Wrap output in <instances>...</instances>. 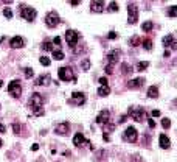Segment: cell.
I'll return each instance as SVG.
<instances>
[{
	"label": "cell",
	"mask_w": 177,
	"mask_h": 162,
	"mask_svg": "<svg viewBox=\"0 0 177 162\" xmlns=\"http://www.w3.org/2000/svg\"><path fill=\"white\" fill-rule=\"evenodd\" d=\"M152 115H154V117H160V111H157V109L152 111Z\"/></svg>",
	"instance_id": "cell-48"
},
{
	"label": "cell",
	"mask_w": 177,
	"mask_h": 162,
	"mask_svg": "<svg viewBox=\"0 0 177 162\" xmlns=\"http://www.w3.org/2000/svg\"><path fill=\"white\" fill-rule=\"evenodd\" d=\"M103 139H104V140L107 142V140H109V134H107V132H104V136H103Z\"/></svg>",
	"instance_id": "cell-51"
},
{
	"label": "cell",
	"mask_w": 177,
	"mask_h": 162,
	"mask_svg": "<svg viewBox=\"0 0 177 162\" xmlns=\"http://www.w3.org/2000/svg\"><path fill=\"white\" fill-rule=\"evenodd\" d=\"M148 67H149V62H148V61H141V62H138V64H137V70H140V72L146 70Z\"/></svg>",
	"instance_id": "cell-26"
},
{
	"label": "cell",
	"mask_w": 177,
	"mask_h": 162,
	"mask_svg": "<svg viewBox=\"0 0 177 162\" xmlns=\"http://www.w3.org/2000/svg\"><path fill=\"white\" fill-rule=\"evenodd\" d=\"M3 16L8 17V19H13V10L11 8H5L3 10Z\"/></svg>",
	"instance_id": "cell-33"
},
{
	"label": "cell",
	"mask_w": 177,
	"mask_h": 162,
	"mask_svg": "<svg viewBox=\"0 0 177 162\" xmlns=\"http://www.w3.org/2000/svg\"><path fill=\"white\" fill-rule=\"evenodd\" d=\"M129 115H131L135 122H143V120L146 118V111H145L143 108H140V106H137V109H135L134 106H131V108H129Z\"/></svg>",
	"instance_id": "cell-3"
},
{
	"label": "cell",
	"mask_w": 177,
	"mask_h": 162,
	"mask_svg": "<svg viewBox=\"0 0 177 162\" xmlns=\"http://www.w3.org/2000/svg\"><path fill=\"white\" fill-rule=\"evenodd\" d=\"M20 129H22V125H20V123H14V125H13V131H14V134L19 136V134H20Z\"/></svg>",
	"instance_id": "cell-34"
},
{
	"label": "cell",
	"mask_w": 177,
	"mask_h": 162,
	"mask_svg": "<svg viewBox=\"0 0 177 162\" xmlns=\"http://www.w3.org/2000/svg\"><path fill=\"white\" fill-rule=\"evenodd\" d=\"M158 142H160V146H162V148H165V150H168V148L171 146V140H169V137H168V136H165V134H160Z\"/></svg>",
	"instance_id": "cell-19"
},
{
	"label": "cell",
	"mask_w": 177,
	"mask_h": 162,
	"mask_svg": "<svg viewBox=\"0 0 177 162\" xmlns=\"http://www.w3.org/2000/svg\"><path fill=\"white\" fill-rule=\"evenodd\" d=\"M42 103H44V98L39 95V94H33L31 98L28 100V108H31L33 111L37 109V108H42Z\"/></svg>",
	"instance_id": "cell-8"
},
{
	"label": "cell",
	"mask_w": 177,
	"mask_h": 162,
	"mask_svg": "<svg viewBox=\"0 0 177 162\" xmlns=\"http://www.w3.org/2000/svg\"><path fill=\"white\" fill-rule=\"evenodd\" d=\"M24 44H25V42H24V39H22L20 36H14V38L10 41V45H11L13 49H22Z\"/></svg>",
	"instance_id": "cell-17"
},
{
	"label": "cell",
	"mask_w": 177,
	"mask_h": 162,
	"mask_svg": "<svg viewBox=\"0 0 177 162\" xmlns=\"http://www.w3.org/2000/svg\"><path fill=\"white\" fill-rule=\"evenodd\" d=\"M110 112L107 111V109H104V111H101L98 115H97V123H100V125H106V123H109L110 120Z\"/></svg>",
	"instance_id": "cell-9"
},
{
	"label": "cell",
	"mask_w": 177,
	"mask_h": 162,
	"mask_svg": "<svg viewBox=\"0 0 177 162\" xmlns=\"http://www.w3.org/2000/svg\"><path fill=\"white\" fill-rule=\"evenodd\" d=\"M20 16L22 19H25L27 22H33L37 16V11L31 7H25V5H20Z\"/></svg>",
	"instance_id": "cell-2"
},
{
	"label": "cell",
	"mask_w": 177,
	"mask_h": 162,
	"mask_svg": "<svg viewBox=\"0 0 177 162\" xmlns=\"http://www.w3.org/2000/svg\"><path fill=\"white\" fill-rule=\"evenodd\" d=\"M109 94H110L109 86H101V87L98 89V95H100V97H107Z\"/></svg>",
	"instance_id": "cell-23"
},
{
	"label": "cell",
	"mask_w": 177,
	"mask_h": 162,
	"mask_svg": "<svg viewBox=\"0 0 177 162\" xmlns=\"http://www.w3.org/2000/svg\"><path fill=\"white\" fill-rule=\"evenodd\" d=\"M53 42H54V44H58V45H59V44H61V38H59V36H56V38H54V39H53Z\"/></svg>",
	"instance_id": "cell-45"
},
{
	"label": "cell",
	"mask_w": 177,
	"mask_h": 162,
	"mask_svg": "<svg viewBox=\"0 0 177 162\" xmlns=\"http://www.w3.org/2000/svg\"><path fill=\"white\" fill-rule=\"evenodd\" d=\"M56 134H68V131H70V125L67 123V122H64V123H59L58 126H56Z\"/></svg>",
	"instance_id": "cell-16"
},
{
	"label": "cell",
	"mask_w": 177,
	"mask_h": 162,
	"mask_svg": "<svg viewBox=\"0 0 177 162\" xmlns=\"http://www.w3.org/2000/svg\"><path fill=\"white\" fill-rule=\"evenodd\" d=\"M148 97L157 98V97H158V87H157V86H151V87L148 89Z\"/></svg>",
	"instance_id": "cell-21"
},
{
	"label": "cell",
	"mask_w": 177,
	"mask_h": 162,
	"mask_svg": "<svg viewBox=\"0 0 177 162\" xmlns=\"http://www.w3.org/2000/svg\"><path fill=\"white\" fill-rule=\"evenodd\" d=\"M25 76H27V78H31V76H33V69H31V67H27V69H25Z\"/></svg>",
	"instance_id": "cell-38"
},
{
	"label": "cell",
	"mask_w": 177,
	"mask_h": 162,
	"mask_svg": "<svg viewBox=\"0 0 177 162\" xmlns=\"http://www.w3.org/2000/svg\"><path fill=\"white\" fill-rule=\"evenodd\" d=\"M162 126H163L165 129H168V128L171 126V120H169V118H162Z\"/></svg>",
	"instance_id": "cell-35"
},
{
	"label": "cell",
	"mask_w": 177,
	"mask_h": 162,
	"mask_svg": "<svg viewBox=\"0 0 177 162\" xmlns=\"http://www.w3.org/2000/svg\"><path fill=\"white\" fill-rule=\"evenodd\" d=\"M34 115H44V109H42V108L34 109Z\"/></svg>",
	"instance_id": "cell-41"
},
{
	"label": "cell",
	"mask_w": 177,
	"mask_h": 162,
	"mask_svg": "<svg viewBox=\"0 0 177 162\" xmlns=\"http://www.w3.org/2000/svg\"><path fill=\"white\" fill-rule=\"evenodd\" d=\"M31 150H33V151H36V150H39V143H34V145L31 146Z\"/></svg>",
	"instance_id": "cell-49"
},
{
	"label": "cell",
	"mask_w": 177,
	"mask_h": 162,
	"mask_svg": "<svg viewBox=\"0 0 177 162\" xmlns=\"http://www.w3.org/2000/svg\"><path fill=\"white\" fill-rule=\"evenodd\" d=\"M45 24H47V27L54 28V27H58V25L61 24V19H59V16H58L54 11H51V13H48V14L45 16Z\"/></svg>",
	"instance_id": "cell-6"
},
{
	"label": "cell",
	"mask_w": 177,
	"mask_h": 162,
	"mask_svg": "<svg viewBox=\"0 0 177 162\" xmlns=\"http://www.w3.org/2000/svg\"><path fill=\"white\" fill-rule=\"evenodd\" d=\"M73 143H75V146H82L84 143H88V142H85L84 136H82L81 132H78V134L73 136Z\"/></svg>",
	"instance_id": "cell-18"
},
{
	"label": "cell",
	"mask_w": 177,
	"mask_h": 162,
	"mask_svg": "<svg viewBox=\"0 0 177 162\" xmlns=\"http://www.w3.org/2000/svg\"><path fill=\"white\" fill-rule=\"evenodd\" d=\"M169 55H171V52H169V50H166V52L163 53V56H165V58H169Z\"/></svg>",
	"instance_id": "cell-50"
},
{
	"label": "cell",
	"mask_w": 177,
	"mask_h": 162,
	"mask_svg": "<svg viewBox=\"0 0 177 162\" xmlns=\"http://www.w3.org/2000/svg\"><path fill=\"white\" fill-rule=\"evenodd\" d=\"M149 126H151V128H154V126H155V123H154V120H149Z\"/></svg>",
	"instance_id": "cell-52"
},
{
	"label": "cell",
	"mask_w": 177,
	"mask_h": 162,
	"mask_svg": "<svg viewBox=\"0 0 177 162\" xmlns=\"http://www.w3.org/2000/svg\"><path fill=\"white\" fill-rule=\"evenodd\" d=\"M51 53H53V58H54V59H58V61L64 59V52H62V50H53Z\"/></svg>",
	"instance_id": "cell-25"
},
{
	"label": "cell",
	"mask_w": 177,
	"mask_h": 162,
	"mask_svg": "<svg viewBox=\"0 0 177 162\" xmlns=\"http://www.w3.org/2000/svg\"><path fill=\"white\" fill-rule=\"evenodd\" d=\"M81 67H82V70H88V69H90V61H88V59H84L82 62H81Z\"/></svg>",
	"instance_id": "cell-31"
},
{
	"label": "cell",
	"mask_w": 177,
	"mask_h": 162,
	"mask_svg": "<svg viewBox=\"0 0 177 162\" xmlns=\"http://www.w3.org/2000/svg\"><path fill=\"white\" fill-rule=\"evenodd\" d=\"M8 92H10V95L14 97V98H19V97L22 95V86H20L19 80H13V81L10 83V86H8Z\"/></svg>",
	"instance_id": "cell-4"
},
{
	"label": "cell",
	"mask_w": 177,
	"mask_h": 162,
	"mask_svg": "<svg viewBox=\"0 0 177 162\" xmlns=\"http://www.w3.org/2000/svg\"><path fill=\"white\" fill-rule=\"evenodd\" d=\"M152 27H154V25H152V22H149V21H148V22H145V24L141 25L143 31H151V30H152Z\"/></svg>",
	"instance_id": "cell-30"
},
{
	"label": "cell",
	"mask_w": 177,
	"mask_h": 162,
	"mask_svg": "<svg viewBox=\"0 0 177 162\" xmlns=\"http://www.w3.org/2000/svg\"><path fill=\"white\" fill-rule=\"evenodd\" d=\"M70 5H73V7L79 5V0H71V2H70Z\"/></svg>",
	"instance_id": "cell-47"
},
{
	"label": "cell",
	"mask_w": 177,
	"mask_h": 162,
	"mask_svg": "<svg viewBox=\"0 0 177 162\" xmlns=\"http://www.w3.org/2000/svg\"><path fill=\"white\" fill-rule=\"evenodd\" d=\"M131 72H132V67H131L129 64L123 62V64H121V73H123V75H129Z\"/></svg>",
	"instance_id": "cell-24"
},
{
	"label": "cell",
	"mask_w": 177,
	"mask_h": 162,
	"mask_svg": "<svg viewBox=\"0 0 177 162\" xmlns=\"http://www.w3.org/2000/svg\"><path fill=\"white\" fill-rule=\"evenodd\" d=\"M126 120H127V115H121L118 122H120V123H123V122H126Z\"/></svg>",
	"instance_id": "cell-46"
},
{
	"label": "cell",
	"mask_w": 177,
	"mask_h": 162,
	"mask_svg": "<svg viewBox=\"0 0 177 162\" xmlns=\"http://www.w3.org/2000/svg\"><path fill=\"white\" fill-rule=\"evenodd\" d=\"M107 10L109 11H118V3L117 2H110L109 7H107Z\"/></svg>",
	"instance_id": "cell-32"
},
{
	"label": "cell",
	"mask_w": 177,
	"mask_h": 162,
	"mask_svg": "<svg viewBox=\"0 0 177 162\" xmlns=\"http://www.w3.org/2000/svg\"><path fill=\"white\" fill-rule=\"evenodd\" d=\"M50 81H51L50 75H41L36 81V86H45V84H50Z\"/></svg>",
	"instance_id": "cell-20"
},
{
	"label": "cell",
	"mask_w": 177,
	"mask_h": 162,
	"mask_svg": "<svg viewBox=\"0 0 177 162\" xmlns=\"http://www.w3.org/2000/svg\"><path fill=\"white\" fill-rule=\"evenodd\" d=\"M140 42H141V39H140V36H137V35H134V36L129 39V45H131V47H138Z\"/></svg>",
	"instance_id": "cell-22"
},
{
	"label": "cell",
	"mask_w": 177,
	"mask_h": 162,
	"mask_svg": "<svg viewBox=\"0 0 177 162\" xmlns=\"http://www.w3.org/2000/svg\"><path fill=\"white\" fill-rule=\"evenodd\" d=\"M39 61H41V64H42V66H50V59H48L47 56H41V59H39Z\"/></svg>",
	"instance_id": "cell-37"
},
{
	"label": "cell",
	"mask_w": 177,
	"mask_h": 162,
	"mask_svg": "<svg viewBox=\"0 0 177 162\" xmlns=\"http://www.w3.org/2000/svg\"><path fill=\"white\" fill-rule=\"evenodd\" d=\"M58 75H59V80H62L65 83H71V81L76 83V76H75L71 67H61L58 70Z\"/></svg>",
	"instance_id": "cell-1"
},
{
	"label": "cell",
	"mask_w": 177,
	"mask_h": 162,
	"mask_svg": "<svg viewBox=\"0 0 177 162\" xmlns=\"http://www.w3.org/2000/svg\"><path fill=\"white\" fill-rule=\"evenodd\" d=\"M2 145H3V142H2V140H0V146H2Z\"/></svg>",
	"instance_id": "cell-54"
},
{
	"label": "cell",
	"mask_w": 177,
	"mask_h": 162,
	"mask_svg": "<svg viewBox=\"0 0 177 162\" xmlns=\"http://www.w3.org/2000/svg\"><path fill=\"white\" fill-rule=\"evenodd\" d=\"M120 55H121V52H120L118 49H117V50H112V52H109V55H107V61H109V64H110V66H114V64L118 61Z\"/></svg>",
	"instance_id": "cell-13"
},
{
	"label": "cell",
	"mask_w": 177,
	"mask_h": 162,
	"mask_svg": "<svg viewBox=\"0 0 177 162\" xmlns=\"http://www.w3.org/2000/svg\"><path fill=\"white\" fill-rule=\"evenodd\" d=\"M71 98H73L75 104H78V106H82L85 103V95L82 92H73L71 94Z\"/></svg>",
	"instance_id": "cell-11"
},
{
	"label": "cell",
	"mask_w": 177,
	"mask_h": 162,
	"mask_svg": "<svg viewBox=\"0 0 177 162\" xmlns=\"http://www.w3.org/2000/svg\"><path fill=\"white\" fill-rule=\"evenodd\" d=\"M137 129L134 128V126H129L127 129H126V132H124V137L129 140V142H135L137 140Z\"/></svg>",
	"instance_id": "cell-12"
},
{
	"label": "cell",
	"mask_w": 177,
	"mask_h": 162,
	"mask_svg": "<svg viewBox=\"0 0 177 162\" xmlns=\"http://www.w3.org/2000/svg\"><path fill=\"white\" fill-rule=\"evenodd\" d=\"M3 86V81H0V87H2Z\"/></svg>",
	"instance_id": "cell-53"
},
{
	"label": "cell",
	"mask_w": 177,
	"mask_h": 162,
	"mask_svg": "<svg viewBox=\"0 0 177 162\" xmlns=\"http://www.w3.org/2000/svg\"><path fill=\"white\" fill-rule=\"evenodd\" d=\"M104 128H106V132H110V131H114V129H115V125L109 122V123H106V125H104Z\"/></svg>",
	"instance_id": "cell-36"
},
{
	"label": "cell",
	"mask_w": 177,
	"mask_h": 162,
	"mask_svg": "<svg viewBox=\"0 0 177 162\" xmlns=\"http://www.w3.org/2000/svg\"><path fill=\"white\" fill-rule=\"evenodd\" d=\"M82 50H84V47H82V45H76V47L73 49V53H75V55H78V53H81Z\"/></svg>",
	"instance_id": "cell-39"
},
{
	"label": "cell",
	"mask_w": 177,
	"mask_h": 162,
	"mask_svg": "<svg viewBox=\"0 0 177 162\" xmlns=\"http://www.w3.org/2000/svg\"><path fill=\"white\" fill-rule=\"evenodd\" d=\"M78 39H79V36H78V33L75 30H67L65 31V41H67V44L70 47H76L78 45Z\"/></svg>",
	"instance_id": "cell-7"
},
{
	"label": "cell",
	"mask_w": 177,
	"mask_h": 162,
	"mask_svg": "<svg viewBox=\"0 0 177 162\" xmlns=\"http://www.w3.org/2000/svg\"><path fill=\"white\" fill-rule=\"evenodd\" d=\"M112 72H114V66H110V64H109V66H106V73H107V75H110Z\"/></svg>",
	"instance_id": "cell-40"
},
{
	"label": "cell",
	"mask_w": 177,
	"mask_h": 162,
	"mask_svg": "<svg viewBox=\"0 0 177 162\" xmlns=\"http://www.w3.org/2000/svg\"><path fill=\"white\" fill-rule=\"evenodd\" d=\"M143 47H145V50H152V41L149 38L143 39Z\"/></svg>",
	"instance_id": "cell-27"
},
{
	"label": "cell",
	"mask_w": 177,
	"mask_h": 162,
	"mask_svg": "<svg viewBox=\"0 0 177 162\" xmlns=\"http://www.w3.org/2000/svg\"><path fill=\"white\" fill-rule=\"evenodd\" d=\"M107 38H109V39H115V38H117V33H115V31H110V33L107 35Z\"/></svg>",
	"instance_id": "cell-43"
},
{
	"label": "cell",
	"mask_w": 177,
	"mask_h": 162,
	"mask_svg": "<svg viewBox=\"0 0 177 162\" xmlns=\"http://www.w3.org/2000/svg\"><path fill=\"white\" fill-rule=\"evenodd\" d=\"M145 84V78H134L131 81H127V87L131 89H140Z\"/></svg>",
	"instance_id": "cell-14"
},
{
	"label": "cell",
	"mask_w": 177,
	"mask_h": 162,
	"mask_svg": "<svg viewBox=\"0 0 177 162\" xmlns=\"http://www.w3.org/2000/svg\"><path fill=\"white\" fill-rule=\"evenodd\" d=\"M168 16H169V17H177V5H175V7H169Z\"/></svg>",
	"instance_id": "cell-29"
},
{
	"label": "cell",
	"mask_w": 177,
	"mask_h": 162,
	"mask_svg": "<svg viewBox=\"0 0 177 162\" xmlns=\"http://www.w3.org/2000/svg\"><path fill=\"white\" fill-rule=\"evenodd\" d=\"M5 131H6V128H5V125H3V123H0V134H3Z\"/></svg>",
	"instance_id": "cell-44"
},
{
	"label": "cell",
	"mask_w": 177,
	"mask_h": 162,
	"mask_svg": "<svg viewBox=\"0 0 177 162\" xmlns=\"http://www.w3.org/2000/svg\"><path fill=\"white\" fill-rule=\"evenodd\" d=\"M127 13H129L127 22H129L131 25L135 24V22L138 21V8H137V5H135V3H129V5H127Z\"/></svg>",
	"instance_id": "cell-5"
},
{
	"label": "cell",
	"mask_w": 177,
	"mask_h": 162,
	"mask_svg": "<svg viewBox=\"0 0 177 162\" xmlns=\"http://www.w3.org/2000/svg\"><path fill=\"white\" fill-rule=\"evenodd\" d=\"M42 50H45V52H53V45H51V42L44 41V42H42Z\"/></svg>",
	"instance_id": "cell-28"
},
{
	"label": "cell",
	"mask_w": 177,
	"mask_h": 162,
	"mask_svg": "<svg viewBox=\"0 0 177 162\" xmlns=\"http://www.w3.org/2000/svg\"><path fill=\"white\" fill-rule=\"evenodd\" d=\"M90 10L93 11V13H103V10H104V3L101 2H98V0H93V2H90Z\"/></svg>",
	"instance_id": "cell-15"
},
{
	"label": "cell",
	"mask_w": 177,
	"mask_h": 162,
	"mask_svg": "<svg viewBox=\"0 0 177 162\" xmlns=\"http://www.w3.org/2000/svg\"><path fill=\"white\" fill-rule=\"evenodd\" d=\"M100 84H101V86H107V78H106V76L100 78Z\"/></svg>",
	"instance_id": "cell-42"
},
{
	"label": "cell",
	"mask_w": 177,
	"mask_h": 162,
	"mask_svg": "<svg viewBox=\"0 0 177 162\" xmlns=\"http://www.w3.org/2000/svg\"><path fill=\"white\" fill-rule=\"evenodd\" d=\"M162 44H163L165 47L177 49V42H175V38H174V35H166V36L162 39Z\"/></svg>",
	"instance_id": "cell-10"
}]
</instances>
